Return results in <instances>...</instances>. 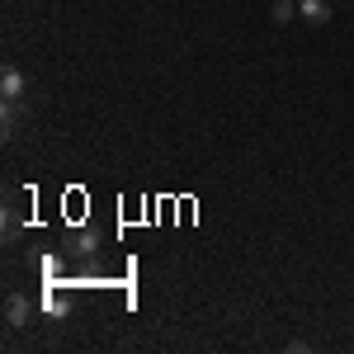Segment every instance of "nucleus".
<instances>
[{"label":"nucleus","instance_id":"5","mask_svg":"<svg viewBox=\"0 0 354 354\" xmlns=\"http://www.w3.org/2000/svg\"><path fill=\"white\" fill-rule=\"evenodd\" d=\"M0 123H5V137L19 133V123H24V100H0Z\"/></svg>","mask_w":354,"mask_h":354},{"label":"nucleus","instance_id":"1","mask_svg":"<svg viewBox=\"0 0 354 354\" xmlns=\"http://www.w3.org/2000/svg\"><path fill=\"white\" fill-rule=\"evenodd\" d=\"M100 245H104V236H100L95 227H71L66 241H62V250H66L71 260H90V255H100Z\"/></svg>","mask_w":354,"mask_h":354},{"label":"nucleus","instance_id":"2","mask_svg":"<svg viewBox=\"0 0 354 354\" xmlns=\"http://www.w3.org/2000/svg\"><path fill=\"white\" fill-rule=\"evenodd\" d=\"M33 312H38V307H33V298L10 293V298H5V326H10V330H24L28 322H33Z\"/></svg>","mask_w":354,"mask_h":354},{"label":"nucleus","instance_id":"9","mask_svg":"<svg viewBox=\"0 0 354 354\" xmlns=\"http://www.w3.org/2000/svg\"><path fill=\"white\" fill-rule=\"evenodd\" d=\"M293 15H298V0H274V10H270L274 24H288Z\"/></svg>","mask_w":354,"mask_h":354},{"label":"nucleus","instance_id":"4","mask_svg":"<svg viewBox=\"0 0 354 354\" xmlns=\"http://www.w3.org/2000/svg\"><path fill=\"white\" fill-rule=\"evenodd\" d=\"M100 279H104V260L90 255V260H76V274H71L66 283H100Z\"/></svg>","mask_w":354,"mask_h":354},{"label":"nucleus","instance_id":"7","mask_svg":"<svg viewBox=\"0 0 354 354\" xmlns=\"http://www.w3.org/2000/svg\"><path fill=\"white\" fill-rule=\"evenodd\" d=\"M19 236V194L10 189L5 194V241H15Z\"/></svg>","mask_w":354,"mask_h":354},{"label":"nucleus","instance_id":"3","mask_svg":"<svg viewBox=\"0 0 354 354\" xmlns=\"http://www.w3.org/2000/svg\"><path fill=\"white\" fill-rule=\"evenodd\" d=\"M24 95H28V76L15 62H5V71H0V100H24Z\"/></svg>","mask_w":354,"mask_h":354},{"label":"nucleus","instance_id":"8","mask_svg":"<svg viewBox=\"0 0 354 354\" xmlns=\"http://www.w3.org/2000/svg\"><path fill=\"white\" fill-rule=\"evenodd\" d=\"M66 260H71L66 250H53V255H43V265H38V270H43V279H48V283H62V265H66Z\"/></svg>","mask_w":354,"mask_h":354},{"label":"nucleus","instance_id":"6","mask_svg":"<svg viewBox=\"0 0 354 354\" xmlns=\"http://www.w3.org/2000/svg\"><path fill=\"white\" fill-rule=\"evenodd\" d=\"M298 19H307V24H330V0H298Z\"/></svg>","mask_w":354,"mask_h":354}]
</instances>
